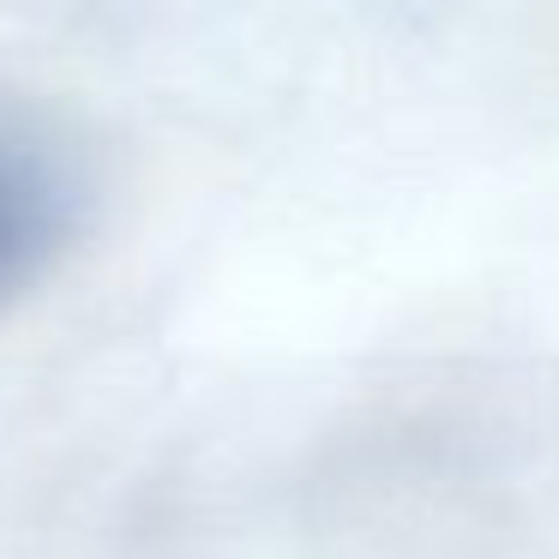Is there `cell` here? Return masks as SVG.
Masks as SVG:
<instances>
[{
	"mask_svg": "<svg viewBox=\"0 0 559 559\" xmlns=\"http://www.w3.org/2000/svg\"><path fill=\"white\" fill-rule=\"evenodd\" d=\"M55 229V193L19 145H0V283L19 277Z\"/></svg>",
	"mask_w": 559,
	"mask_h": 559,
	"instance_id": "cell-1",
	"label": "cell"
}]
</instances>
